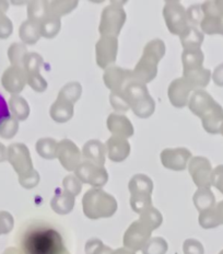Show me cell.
<instances>
[{
  "mask_svg": "<svg viewBox=\"0 0 223 254\" xmlns=\"http://www.w3.org/2000/svg\"><path fill=\"white\" fill-rule=\"evenodd\" d=\"M19 245L22 254H62V236L54 226L46 222H32L21 231Z\"/></svg>",
  "mask_w": 223,
  "mask_h": 254,
  "instance_id": "obj_1",
  "label": "cell"
},
{
  "mask_svg": "<svg viewBox=\"0 0 223 254\" xmlns=\"http://www.w3.org/2000/svg\"><path fill=\"white\" fill-rule=\"evenodd\" d=\"M164 53H166V45L161 40L149 42L143 51L140 62L132 72L135 80L143 84L150 82L157 76L158 63L161 61Z\"/></svg>",
  "mask_w": 223,
  "mask_h": 254,
  "instance_id": "obj_2",
  "label": "cell"
},
{
  "mask_svg": "<svg viewBox=\"0 0 223 254\" xmlns=\"http://www.w3.org/2000/svg\"><path fill=\"white\" fill-rule=\"evenodd\" d=\"M83 213L88 218L97 220L113 216L117 209L116 199L102 190L92 189L84 194L82 199Z\"/></svg>",
  "mask_w": 223,
  "mask_h": 254,
  "instance_id": "obj_3",
  "label": "cell"
},
{
  "mask_svg": "<svg viewBox=\"0 0 223 254\" xmlns=\"http://www.w3.org/2000/svg\"><path fill=\"white\" fill-rule=\"evenodd\" d=\"M129 108L140 118H149L155 111V102L148 93L145 84L136 80L130 81L123 90Z\"/></svg>",
  "mask_w": 223,
  "mask_h": 254,
  "instance_id": "obj_4",
  "label": "cell"
},
{
  "mask_svg": "<svg viewBox=\"0 0 223 254\" xmlns=\"http://www.w3.org/2000/svg\"><path fill=\"white\" fill-rule=\"evenodd\" d=\"M129 190L131 192L130 204L136 213H141L151 206V193L153 183L145 174H137L130 180Z\"/></svg>",
  "mask_w": 223,
  "mask_h": 254,
  "instance_id": "obj_5",
  "label": "cell"
},
{
  "mask_svg": "<svg viewBox=\"0 0 223 254\" xmlns=\"http://www.w3.org/2000/svg\"><path fill=\"white\" fill-rule=\"evenodd\" d=\"M204 19L200 26L205 33L223 35V1H207L201 4Z\"/></svg>",
  "mask_w": 223,
  "mask_h": 254,
  "instance_id": "obj_6",
  "label": "cell"
},
{
  "mask_svg": "<svg viewBox=\"0 0 223 254\" xmlns=\"http://www.w3.org/2000/svg\"><path fill=\"white\" fill-rule=\"evenodd\" d=\"M126 20L124 9L118 3H113L106 7L102 12V19L100 24V33L103 36H116L121 30Z\"/></svg>",
  "mask_w": 223,
  "mask_h": 254,
  "instance_id": "obj_7",
  "label": "cell"
},
{
  "mask_svg": "<svg viewBox=\"0 0 223 254\" xmlns=\"http://www.w3.org/2000/svg\"><path fill=\"white\" fill-rule=\"evenodd\" d=\"M163 15L169 32L173 34H182L188 28L187 14L182 4L177 1H168L163 9Z\"/></svg>",
  "mask_w": 223,
  "mask_h": 254,
  "instance_id": "obj_8",
  "label": "cell"
},
{
  "mask_svg": "<svg viewBox=\"0 0 223 254\" xmlns=\"http://www.w3.org/2000/svg\"><path fill=\"white\" fill-rule=\"evenodd\" d=\"M152 230L141 221H135L124 236V246L132 251L142 250L150 240Z\"/></svg>",
  "mask_w": 223,
  "mask_h": 254,
  "instance_id": "obj_9",
  "label": "cell"
},
{
  "mask_svg": "<svg viewBox=\"0 0 223 254\" xmlns=\"http://www.w3.org/2000/svg\"><path fill=\"white\" fill-rule=\"evenodd\" d=\"M189 173L198 188L211 187L212 167L208 159L205 157H195L189 163Z\"/></svg>",
  "mask_w": 223,
  "mask_h": 254,
  "instance_id": "obj_10",
  "label": "cell"
},
{
  "mask_svg": "<svg viewBox=\"0 0 223 254\" xmlns=\"http://www.w3.org/2000/svg\"><path fill=\"white\" fill-rule=\"evenodd\" d=\"M77 177L83 183H89L93 187H103L108 182V172L103 167L94 165L92 162H83L76 169Z\"/></svg>",
  "mask_w": 223,
  "mask_h": 254,
  "instance_id": "obj_11",
  "label": "cell"
},
{
  "mask_svg": "<svg viewBox=\"0 0 223 254\" xmlns=\"http://www.w3.org/2000/svg\"><path fill=\"white\" fill-rule=\"evenodd\" d=\"M56 156L59 159L62 167L68 171L74 170L80 161V151L78 147L68 139H63L57 145Z\"/></svg>",
  "mask_w": 223,
  "mask_h": 254,
  "instance_id": "obj_12",
  "label": "cell"
},
{
  "mask_svg": "<svg viewBox=\"0 0 223 254\" xmlns=\"http://www.w3.org/2000/svg\"><path fill=\"white\" fill-rule=\"evenodd\" d=\"M117 39L114 36H102L97 44V62L100 67L105 68L113 64L117 54Z\"/></svg>",
  "mask_w": 223,
  "mask_h": 254,
  "instance_id": "obj_13",
  "label": "cell"
},
{
  "mask_svg": "<svg viewBox=\"0 0 223 254\" xmlns=\"http://www.w3.org/2000/svg\"><path fill=\"white\" fill-rule=\"evenodd\" d=\"M190 157H192V153L186 148L166 149L161 153V161L162 165L169 170L183 171Z\"/></svg>",
  "mask_w": 223,
  "mask_h": 254,
  "instance_id": "obj_14",
  "label": "cell"
},
{
  "mask_svg": "<svg viewBox=\"0 0 223 254\" xmlns=\"http://www.w3.org/2000/svg\"><path fill=\"white\" fill-rule=\"evenodd\" d=\"M132 80H135V78L130 70L121 69L118 67L110 68L104 73L105 84L112 90V92L123 91L127 84Z\"/></svg>",
  "mask_w": 223,
  "mask_h": 254,
  "instance_id": "obj_15",
  "label": "cell"
},
{
  "mask_svg": "<svg viewBox=\"0 0 223 254\" xmlns=\"http://www.w3.org/2000/svg\"><path fill=\"white\" fill-rule=\"evenodd\" d=\"M216 105L217 102L215 101L214 98L208 92L204 91V90L195 91L189 101L190 111L200 119H203L205 115L209 114Z\"/></svg>",
  "mask_w": 223,
  "mask_h": 254,
  "instance_id": "obj_16",
  "label": "cell"
},
{
  "mask_svg": "<svg viewBox=\"0 0 223 254\" xmlns=\"http://www.w3.org/2000/svg\"><path fill=\"white\" fill-rule=\"evenodd\" d=\"M194 88L190 86L185 78H178L174 80L168 88L169 101L176 108H183L188 101L189 92Z\"/></svg>",
  "mask_w": 223,
  "mask_h": 254,
  "instance_id": "obj_17",
  "label": "cell"
},
{
  "mask_svg": "<svg viewBox=\"0 0 223 254\" xmlns=\"http://www.w3.org/2000/svg\"><path fill=\"white\" fill-rule=\"evenodd\" d=\"M106 148H108L109 158L115 162L124 161L130 153V145L123 137H111L106 144Z\"/></svg>",
  "mask_w": 223,
  "mask_h": 254,
  "instance_id": "obj_18",
  "label": "cell"
},
{
  "mask_svg": "<svg viewBox=\"0 0 223 254\" xmlns=\"http://www.w3.org/2000/svg\"><path fill=\"white\" fill-rule=\"evenodd\" d=\"M199 224L205 229L216 228L218 226L223 225V200L209 209L201 211L199 215Z\"/></svg>",
  "mask_w": 223,
  "mask_h": 254,
  "instance_id": "obj_19",
  "label": "cell"
},
{
  "mask_svg": "<svg viewBox=\"0 0 223 254\" xmlns=\"http://www.w3.org/2000/svg\"><path fill=\"white\" fill-rule=\"evenodd\" d=\"M83 157L87 161L103 167L105 163V147L99 140H90L83 146Z\"/></svg>",
  "mask_w": 223,
  "mask_h": 254,
  "instance_id": "obj_20",
  "label": "cell"
},
{
  "mask_svg": "<svg viewBox=\"0 0 223 254\" xmlns=\"http://www.w3.org/2000/svg\"><path fill=\"white\" fill-rule=\"evenodd\" d=\"M109 129L117 135L118 137H130L134 134V128L130 121L127 120L125 116H120L117 114H111L108 120Z\"/></svg>",
  "mask_w": 223,
  "mask_h": 254,
  "instance_id": "obj_21",
  "label": "cell"
},
{
  "mask_svg": "<svg viewBox=\"0 0 223 254\" xmlns=\"http://www.w3.org/2000/svg\"><path fill=\"white\" fill-rule=\"evenodd\" d=\"M203 126L209 134L220 133V128L223 124V109L219 103H217L214 110L209 114L205 115L203 119Z\"/></svg>",
  "mask_w": 223,
  "mask_h": 254,
  "instance_id": "obj_22",
  "label": "cell"
},
{
  "mask_svg": "<svg viewBox=\"0 0 223 254\" xmlns=\"http://www.w3.org/2000/svg\"><path fill=\"white\" fill-rule=\"evenodd\" d=\"M72 114V103L70 101H68L67 99L58 97V100L53 104V107L51 109V115L53 120L58 122V123H65V122L71 119Z\"/></svg>",
  "mask_w": 223,
  "mask_h": 254,
  "instance_id": "obj_23",
  "label": "cell"
},
{
  "mask_svg": "<svg viewBox=\"0 0 223 254\" xmlns=\"http://www.w3.org/2000/svg\"><path fill=\"white\" fill-rule=\"evenodd\" d=\"M74 205V195L70 194L67 190H57V194L52 200V208L55 213L65 215L70 213Z\"/></svg>",
  "mask_w": 223,
  "mask_h": 254,
  "instance_id": "obj_24",
  "label": "cell"
},
{
  "mask_svg": "<svg viewBox=\"0 0 223 254\" xmlns=\"http://www.w3.org/2000/svg\"><path fill=\"white\" fill-rule=\"evenodd\" d=\"M204 53L200 47L198 49H186L183 53V65L184 71L195 70L203 67Z\"/></svg>",
  "mask_w": 223,
  "mask_h": 254,
  "instance_id": "obj_25",
  "label": "cell"
},
{
  "mask_svg": "<svg viewBox=\"0 0 223 254\" xmlns=\"http://www.w3.org/2000/svg\"><path fill=\"white\" fill-rule=\"evenodd\" d=\"M184 77L194 89L205 88L206 86H208V83L210 81L211 72L210 70L205 69L204 67H201L195 70L184 71Z\"/></svg>",
  "mask_w": 223,
  "mask_h": 254,
  "instance_id": "obj_26",
  "label": "cell"
},
{
  "mask_svg": "<svg viewBox=\"0 0 223 254\" xmlns=\"http://www.w3.org/2000/svg\"><path fill=\"white\" fill-rule=\"evenodd\" d=\"M204 41V34L196 26H188L182 34H180V42L186 49H198Z\"/></svg>",
  "mask_w": 223,
  "mask_h": 254,
  "instance_id": "obj_27",
  "label": "cell"
},
{
  "mask_svg": "<svg viewBox=\"0 0 223 254\" xmlns=\"http://www.w3.org/2000/svg\"><path fill=\"white\" fill-rule=\"evenodd\" d=\"M194 203L201 213V211L209 209L212 206L216 205V197L214 193L211 192L210 188H199L197 192L195 193Z\"/></svg>",
  "mask_w": 223,
  "mask_h": 254,
  "instance_id": "obj_28",
  "label": "cell"
},
{
  "mask_svg": "<svg viewBox=\"0 0 223 254\" xmlns=\"http://www.w3.org/2000/svg\"><path fill=\"white\" fill-rule=\"evenodd\" d=\"M60 30V20L55 15H47L40 25L41 34L45 38H54Z\"/></svg>",
  "mask_w": 223,
  "mask_h": 254,
  "instance_id": "obj_29",
  "label": "cell"
},
{
  "mask_svg": "<svg viewBox=\"0 0 223 254\" xmlns=\"http://www.w3.org/2000/svg\"><path fill=\"white\" fill-rule=\"evenodd\" d=\"M140 221L148 226L151 230L157 229L162 224V215L159 213V210L153 207H148L141 211Z\"/></svg>",
  "mask_w": 223,
  "mask_h": 254,
  "instance_id": "obj_30",
  "label": "cell"
},
{
  "mask_svg": "<svg viewBox=\"0 0 223 254\" xmlns=\"http://www.w3.org/2000/svg\"><path fill=\"white\" fill-rule=\"evenodd\" d=\"M57 142L53 138L40 139L36 144V150L41 157L45 159H54L57 151Z\"/></svg>",
  "mask_w": 223,
  "mask_h": 254,
  "instance_id": "obj_31",
  "label": "cell"
},
{
  "mask_svg": "<svg viewBox=\"0 0 223 254\" xmlns=\"http://www.w3.org/2000/svg\"><path fill=\"white\" fill-rule=\"evenodd\" d=\"M167 251V243L162 238H153L143 247V254H166Z\"/></svg>",
  "mask_w": 223,
  "mask_h": 254,
  "instance_id": "obj_32",
  "label": "cell"
},
{
  "mask_svg": "<svg viewBox=\"0 0 223 254\" xmlns=\"http://www.w3.org/2000/svg\"><path fill=\"white\" fill-rule=\"evenodd\" d=\"M80 94H81L80 84L77 82H72V83H69V84H67V86L63 87L61 91L59 92V94H58V97L67 99L68 101L73 103L79 99Z\"/></svg>",
  "mask_w": 223,
  "mask_h": 254,
  "instance_id": "obj_33",
  "label": "cell"
},
{
  "mask_svg": "<svg viewBox=\"0 0 223 254\" xmlns=\"http://www.w3.org/2000/svg\"><path fill=\"white\" fill-rule=\"evenodd\" d=\"M30 31L26 30L24 26H22V31H21V35L22 39L28 42V43H35V42L40 39L41 32H40V25L35 22H28L26 23Z\"/></svg>",
  "mask_w": 223,
  "mask_h": 254,
  "instance_id": "obj_34",
  "label": "cell"
},
{
  "mask_svg": "<svg viewBox=\"0 0 223 254\" xmlns=\"http://www.w3.org/2000/svg\"><path fill=\"white\" fill-rule=\"evenodd\" d=\"M86 252L88 254H112L110 248L105 247L102 242L98 239H92L88 241L86 247Z\"/></svg>",
  "mask_w": 223,
  "mask_h": 254,
  "instance_id": "obj_35",
  "label": "cell"
},
{
  "mask_svg": "<svg viewBox=\"0 0 223 254\" xmlns=\"http://www.w3.org/2000/svg\"><path fill=\"white\" fill-rule=\"evenodd\" d=\"M63 188H65V190H67V192L76 196V195L80 193L81 183L78 178L74 176H68L63 180Z\"/></svg>",
  "mask_w": 223,
  "mask_h": 254,
  "instance_id": "obj_36",
  "label": "cell"
},
{
  "mask_svg": "<svg viewBox=\"0 0 223 254\" xmlns=\"http://www.w3.org/2000/svg\"><path fill=\"white\" fill-rule=\"evenodd\" d=\"M186 14H187V20L193 24V26L200 24L201 21L204 19L203 9H201V6H198V4H195V6L190 7L188 9V11L186 12Z\"/></svg>",
  "mask_w": 223,
  "mask_h": 254,
  "instance_id": "obj_37",
  "label": "cell"
},
{
  "mask_svg": "<svg viewBox=\"0 0 223 254\" xmlns=\"http://www.w3.org/2000/svg\"><path fill=\"white\" fill-rule=\"evenodd\" d=\"M184 253L185 254H204L205 250L201 243L197 240L188 239L184 243Z\"/></svg>",
  "mask_w": 223,
  "mask_h": 254,
  "instance_id": "obj_38",
  "label": "cell"
},
{
  "mask_svg": "<svg viewBox=\"0 0 223 254\" xmlns=\"http://www.w3.org/2000/svg\"><path fill=\"white\" fill-rule=\"evenodd\" d=\"M211 185H214L223 194V165L218 166L211 174Z\"/></svg>",
  "mask_w": 223,
  "mask_h": 254,
  "instance_id": "obj_39",
  "label": "cell"
},
{
  "mask_svg": "<svg viewBox=\"0 0 223 254\" xmlns=\"http://www.w3.org/2000/svg\"><path fill=\"white\" fill-rule=\"evenodd\" d=\"M22 177H24V180H20V182L22 184V187L28 189L36 187V184L40 181L39 173L34 170H32L29 174H25V176Z\"/></svg>",
  "mask_w": 223,
  "mask_h": 254,
  "instance_id": "obj_40",
  "label": "cell"
},
{
  "mask_svg": "<svg viewBox=\"0 0 223 254\" xmlns=\"http://www.w3.org/2000/svg\"><path fill=\"white\" fill-rule=\"evenodd\" d=\"M10 119V111L8 108L7 101L4 100L3 95L0 94V126L6 123Z\"/></svg>",
  "mask_w": 223,
  "mask_h": 254,
  "instance_id": "obj_41",
  "label": "cell"
},
{
  "mask_svg": "<svg viewBox=\"0 0 223 254\" xmlns=\"http://www.w3.org/2000/svg\"><path fill=\"white\" fill-rule=\"evenodd\" d=\"M212 79H214V82L217 86L223 87V64L216 67L214 75H212Z\"/></svg>",
  "mask_w": 223,
  "mask_h": 254,
  "instance_id": "obj_42",
  "label": "cell"
},
{
  "mask_svg": "<svg viewBox=\"0 0 223 254\" xmlns=\"http://www.w3.org/2000/svg\"><path fill=\"white\" fill-rule=\"evenodd\" d=\"M112 254H135V253H132L130 251H127V250H125V249H118V250L114 251Z\"/></svg>",
  "mask_w": 223,
  "mask_h": 254,
  "instance_id": "obj_43",
  "label": "cell"
},
{
  "mask_svg": "<svg viewBox=\"0 0 223 254\" xmlns=\"http://www.w3.org/2000/svg\"><path fill=\"white\" fill-rule=\"evenodd\" d=\"M4 254H22V253L18 250H15V249H9L8 251L4 252Z\"/></svg>",
  "mask_w": 223,
  "mask_h": 254,
  "instance_id": "obj_44",
  "label": "cell"
},
{
  "mask_svg": "<svg viewBox=\"0 0 223 254\" xmlns=\"http://www.w3.org/2000/svg\"><path fill=\"white\" fill-rule=\"evenodd\" d=\"M220 134H222V136H223V124H222L221 128H220Z\"/></svg>",
  "mask_w": 223,
  "mask_h": 254,
  "instance_id": "obj_45",
  "label": "cell"
},
{
  "mask_svg": "<svg viewBox=\"0 0 223 254\" xmlns=\"http://www.w3.org/2000/svg\"><path fill=\"white\" fill-rule=\"evenodd\" d=\"M62 254H70V253H69V252H68V251H67V250H65V252H63V253H62Z\"/></svg>",
  "mask_w": 223,
  "mask_h": 254,
  "instance_id": "obj_46",
  "label": "cell"
},
{
  "mask_svg": "<svg viewBox=\"0 0 223 254\" xmlns=\"http://www.w3.org/2000/svg\"><path fill=\"white\" fill-rule=\"evenodd\" d=\"M219 254H223V250H222V251H221Z\"/></svg>",
  "mask_w": 223,
  "mask_h": 254,
  "instance_id": "obj_47",
  "label": "cell"
}]
</instances>
